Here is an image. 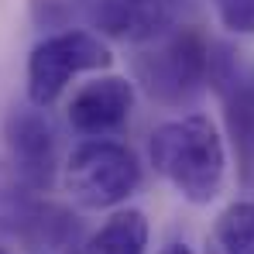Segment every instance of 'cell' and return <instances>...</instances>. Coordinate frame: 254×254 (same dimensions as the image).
Returning <instances> with one entry per match:
<instances>
[{
    "label": "cell",
    "mask_w": 254,
    "mask_h": 254,
    "mask_svg": "<svg viewBox=\"0 0 254 254\" xmlns=\"http://www.w3.org/2000/svg\"><path fill=\"white\" fill-rule=\"evenodd\" d=\"M148 234L151 230L141 210H117L83 244V254H144Z\"/></svg>",
    "instance_id": "8"
},
{
    "label": "cell",
    "mask_w": 254,
    "mask_h": 254,
    "mask_svg": "<svg viewBox=\"0 0 254 254\" xmlns=\"http://www.w3.org/2000/svg\"><path fill=\"white\" fill-rule=\"evenodd\" d=\"M213 42L199 28H169L134 59L137 83L165 107H186L210 86Z\"/></svg>",
    "instance_id": "2"
},
{
    "label": "cell",
    "mask_w": 254,
    "mask_h": 254,
    "mask_svg": "<svg viewBox=\"0 0 254 254\" xmlns=\"http://www.w3.org/2000/svg\"><path fill=\"white\" fill-rule=\"evenodd\" d=\"M3 144L10 151L14 172L31 186L45 189L55 169H59V130L52 124L48 110L28 103V107H14L3 121Z\"/></svg>",
    "instance_id": "5"
},
{
    "label": "cell",
    "mask_w": 254,
    "mask_h": 254,
    "mask_svg": "<svg viewBox=\"0 0 254 254\" xmlns=\"http://www.w3.org/2000/svg\"><path fill=\"white\" fill-rule=\"evenodd\" d=\"M220 24L234 35H254V0H213Z\"/></svg>",
    "instance_id": "10"
},
{
    "label": "cell",
    "mask_w": 254,
    "mask_h": 254,
    "mask_svg": "<svg viewBox=\"0 0 254 254\" xmlns=\"http://www.w3.org/2000/svg\"><path fill=\"white\" fill-rule=\"evenodd\" d=\"M62 186L83 210H114L141 186V165L137 155L121 141H83L62 165Z\"/></svg>",
    "instance_id": "3"
},
{
    "label": "cell",
    "mask_w": 254,
    "mask_h": 254,
    "mask_svg": "<svg viewBox=\"0 0 254 254\" xmlns=\"http://www.w3.org/2000/svg\"><path fill=\"white\" fill-rule=\"evenodd\" d=\"M134 3H141V7H169V10H175L179 0H134Z\"/></svg>",
    "instance_id": "11"
},
{
    "label": "cell",
    "mask_w": 254,
    "mask_h": 254,
    "mask_svg": "<svg viewBox=\"0 0 254 254\" xmlns=\"http://www.w3.org/2000/svg\"><path fill=\"white\" fill-rule=\"evenodd\" d=\"M158 254H192V248H189V244H179V241H175V244H169V248H162Z\"/></svg>",
    "instance_id": "12"
},
{
    "label": "cell",
    "mask_w": 254,
    "mask_h": 254,
    "mask_svg": "<svg viewBox=\"0 0 254 254\" xmlns=\"http://www.w3.org/2000/svg\"><path fill=\"white\" fill-rule=\"evenodd\" d=\"M220 96L241 179L244 186H254V76H237Z\"/></svg>",
    "instance_id": "7"
},
{
    "label": "cell",
    "mask_w": 254,
    "mask_h": 254,
    "mask_svg": "<svg viewBox=\"0 0 254 254\" xmlns=\"http://www.w3.org/2000/svg\"><path fill=\"white\" fill-rule=\"evenodd\" d=\"M0 254H10V251H3V248H0Z\"/></svg>",
    "instance_id": "13"
},
{
    "label": "cell",
    "mask_w": 254,
    "mask_h": 254,
    "mask_svg": "<svg viewBox=\"0 0 254 254\" xmlns=\"http://www.w3.org/2000/svg\"><path fill=\"white\" fill-rule=\"evenodd\" d=\"M110 62H114V55L100 35L79 31V28L52 31L28 55V103L48 110L76 76L100 72Z\"/></svg>",
    "instance_id": "4"
},
{
    "label": "cell",
    "mask_w": 254,
    "mask_h": 254,
    "mask_svg": "<svg viewBox=\"0 0 254 254\" xmlns=\"http://www.w3.org/2000/svg\"><path fill=\"white\" fill-rule=\"evenodd\" d=\"M130 107H134V83L127 76L107 72L72 93L65 117H69L72 130H79L89 141H100L127 124Z\"/></svg>",
    "instance_id": "6"
},
{
    "label": "cell",
    "mask_w": 254,
    "mask_h": 254,
    "mask_svg": "<svg viewBox=\"0 0 254 254\" xmlns=\"http://www.w3.org/2000/svg\"><path fill=\"white\" fill-rule=\"evenodd\" d=\"M148 158L172 189L196 206L213 203L227 179L223 137L203 114H186L179 121L158 124L148 141Z\"/></svg>",
    "instance_id": "1"
},
{
    "label": "cell",
    "mask_w": 254,
    "mask_h": 254,
    "mask_svg": "<svg viewBox=\"0 0 254 254\" xmlns=\"http://www.w3.org/2000/svg\"><path fill=\"white\" fill-rule=\"evenodd\" d=\"M216 244L223 254H254V199L230 203L220 213Z\"/></svg>",
    "instance_id": "9"
}]
</instances>
